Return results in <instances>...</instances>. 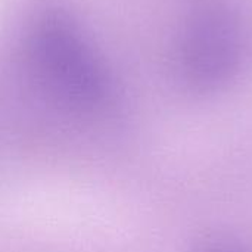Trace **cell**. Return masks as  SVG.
<instances>
[{
    "label": "cell",
    "instance_id": "obj_1",
    "mask_svg": "<svg viewBox=\"0 0 252 252\" xmlns=\"http://www.w3.org/2000/svg\"><path fill=\"white\" fill-rule=\"evenodd\" d=\"M248 53L244 15L236 0H185L173 43V71L190 94L224 90Z\"/></svg>",
    "mask_w": 252,
    "mask_h": 252
},
{
    "label": "cell",
    "instance_id": "obj_2",
    "mask_svg": "<svg viewBox=\"0 0 252 252\" xmlns=\"http://www.w3.org/2000/svg\"><path fill=\"white\" fill-rule=\"evenodd\" d=\"M28 58L46 83L71 99L94 100L106 90L102 61L65 13L49 12L35 22L28 38Z\"/></svg>",
    "mask_w": 252,
    "mask_h": 252
},
{
    "label": "cell",
    "instance_id": "obj_3",
    "mask_svg": "<svg viewBox=\"0 0 252 252\" xmlns=\"http://www.w3.org/2000/svg\"><path fill=\"white\" fill-rule=\"evenodd\" d=\"M204 252H244L241 248L229 245V244H216L208 248H205Z\"/></svg>",
    "mask_w": 252,
    "mask_h": 252
}]
</instances>
